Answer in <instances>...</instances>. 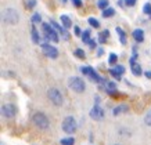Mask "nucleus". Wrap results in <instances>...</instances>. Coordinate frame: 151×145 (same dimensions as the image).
Returning a JSON list of instances; mask_svg holds the SVG:
<instances>
[{"mask_svg":"<svg viewBox=\"0 0 151 145\" xmlns=\"http://www.w3.org/2000/svg\"><path fill=\"white\" fill-rule=\"evenodd\" d=\"M89 116H90L93 120L100 122V120H103V119H104L105 112H104V109L101 108L100 105H96V104H94V106L90 109V114H89Z\"/></svg>","mask_w":151,"mask_h":145,"instance_id":"obj_10","label":"nucleus"},{"mask_svg":"<svg viewBox=\"0 0 151 145\" xmlns=\"http://www.w3.org/2000/svg\"><path fill=\"white\" fill-rule=\"evenodd\" d=\"M97 7L101 10H105L110 7V1L108 0H97Z\"/></svg>","mask_w":151,"mask_h":145,"instance_id":"obj_20","label":"nucleus"},{"mask_svg":"<svg viewBox=\"0 0 151 145\" xmlns=\"http://www.w3.org/2000/svg\"><path fill=\"white\" fill-rule=\"evenodd\" d=\"M110 37V31L108 29H105V31H103V32H100L99 33V43H101V44H104V43H107V39Z\"/></svg>","mask_w":151,"mask_h":145,"instance_id":"obj_17","label":"nucleus"},{"mask_svg":"<svg viewBox=\"0 0 151 145\" xmlns=\"http://www.w3.org/2000/svg\"><path fill=\"white\" fill-rule=\"evenodd\" d=\"M97 50H99L97 51V57H101V55L104 54V49H101L100 47V49H97Z\"/></svg>","mask_w":151,"mask_h":145,"instance_id":"obj_35","label":"nucleus"},{"mask_svg":"<svg viewBox=\"0 0 151 145\" xmlns=\"http://www.w3.org/2000/svg\"><path fill=\"white\" fill-rule=\"evenodd\" d=\"M31 39L35 44H39L40 43V36L37 33V29L35 28V24H32V28H31Z\"/></svg>","mask_w":151,"mask_h":145,"instance_id":"obj_14","label":"nucleus"},{"mask_svg":"<svg viewBox=\"0 0 151 145\" xmlns=\"http://www.w3.org/2000/svg\"><path fill=\"white\" fill-rule=\"evenodd\" d=\"M108 73H110V75H111L112 77H114L115 80H118V82H121V79H122V75H119V73L115 72L114 68H110V69H108Z\"/></svg>","mask_w":151,"mask_h":145,"instance_id":"obj_22","label":"nucleus"},{"mask_svg":"<svg viewBox=\"0 0 151 145\" xmlns=\"http://www.w3.org/2000/svg\"><path fill=\"white\" fill-rule=\"evenodd\" d=\"M40 47H42V51L45 53V55L49 57V58L55 59L58 57V50H57V47H53V46L49 44V43H42Z\"/></svg>","mask_w":151,"mask_h":145,"instance_id":"obj_9","label":"nucleus"},{"mask_svg":"<svg viewBox=\"0 0 151 145\" xmlns=\"http://www.w3.org/2000/svg\"><path fill=\"white\" fill-rule=\"evenodd\" d=\"M18 112V109L14 104H4L1 106V115L6 119H13Z\"/></svg>","mask_w":151,"mask_h":145,"instance_id":"obj_8","label":"nucleus"},{"mask_svg":"<svg viewBox=\"0 0 151 145\" xmlns=\"http://www.w3.org/2000/svg\"><path fill=\"white\" fill-rule=\"evenodd\" d=\"M73 33H75L76 36H82V32H81L79 26H76V25H75V28H73Z\"/></svg>","mask_w":151,"mask_h":145,"instance_id":"obj_33","label":"nucleus"},{"mask_svg":"<svg viewBox=\"0 0 151 145\" xmlns=\"http://www.w3.org/2000/svg\"><path fill=\"white\" fill-rule=\"evenodd\" d=\"M60 144L61 145H73L75 144V138H72V137H65V138H63V140L60 141Z\"/></svg>","mask_w":151,"mask_h":145,"instance_id":"obj_21","label":"nucleus"},{"mask_svg":"<svg viewBox=\"0 0 151 145\" xmlns=\"http://www.w3.org/2000/svg\"><path fill=\"white\" fill-rule=\"evenodd\" d=\"M71 1H72V4L75 6V7H78V9H81V7L83 6V1H82V0H71Z\"/></svg>","mask_w":151,"mask_h":145,"instance_id":"obj_32","label":"nucleus"},{"mask_svg":"<svg viewBox=\"0 0 151 145\" xmlns=\"http://www.w3.org/2000/svg\"><path fill=\"white\" fill-rule=\"evenodd\" d=\"M76 127H78V123L75 120L73 116H67V118L63 120L61 123V129L63 131L67 133V134H72V133L76 131Z\"/></svg>","mask_w":151,"mask_h":145,"instance_id":"obj_7","label":"nucleus"},{"mask_svg":"<svg viewBox=\"0 0 151 145\" xmlns=\"http://www.w3.org/2000/svg\"><path fill=\"white\" fill-rule=\"evenodd\" d=\"M132 36L137 43H142V41H144V31L143 29H134Z\"/></svg>","mask_w":151,"mask_h":145,"instance_id":"obj_12","label":"nucleus"},{"mask_svg":"<svg viewBox=\"0 0 151 145\" xmlns=\"http://www.w3.org/2000/svg\"><path fill=\"white\" fill-rule=\"evenodd\" d=\"M136 58H137V57H132L130 61H129V64H130V71H132V73L134 76H142V73H143L142 65L136 62Z\"/></svg>","mask_w":151,"mask_h":145,"instance_id":"obj_11","label":"nucleus"},{"mask_svg":"<svg viewBox=\"0 0 151 145\" xmlns=\"http://www.w3.org/2000/svg\"><path fill=\"white\" fill-rule=\"evenodd\" d=\"M61 1H63V3H67V1H68V0H61Z\"/></svg>","mask_w":151,"mask_h":145,"instance_id":"obj_39","label":"nucleus"},{"mask_svg":"<svg viewBox=\"0 0 151 145\" xmlns=\"http://www.w3.org/2000/svg\"><path fill=\"white\" fill-rule=\"evenodd\" d=\"M136 1H137V0H125V6H128V7H134V6H136Z\"/></svg>","mask_w":151,"mask_h":145,"instance_id":"obj_31","label":"nucleus"},{"mask_svg":"<svg viewBox=\"0 0 151 145\" xmlns=\"http://www.w3.org/2000/svg\"><path fill=\"white\" fill-rule=\"evenodd\" d=\"M112 145H119V144H112Z\"/></svg>","mask_w":151,"mask_h":145,"instance_id":"obj_40","label":"nucleus"},{"mask_svg":"<svg viewBox=\"0 0 151 145\" xmlns=\"http://www.w3.org/2000/svg\"><path fill=\"white\" fill-rule=\"evenodd\" d=\"M129 111V106L126 104H121L118 105V106H115L114 111H112V114H114V116H118V115L121 114H125V112H128Z\"/></svg>","mask_w":151,"mask_h":145,"instance_id":"obj_13","label":"nucleus"},{"mask_svg":"<svg viewBox=\"0 0 151 145\" xmlns=\"http://www.w3.org/2000/svg\"><path fill=\"white\" fill-rule=\"evenodd\" d=\"M100 97H99V95H96V97H94V104H96V105H99V104H100Z\"/></svg>","mask_w":151,"mask_h":145,"instance_id":"obj_38","label":"nucleus"},{"mask_svg":"<svg viewBox=\"0 0 151 145\" xmlns=\"http://www.w3.org/2000/svg\"><path fill=\"white\" fill-rule=\"evenodd\" d=\"M60 19H61V25H63L65 29H69V28L72 26V21H71V18H69L68 15L63 14V15L60 17Z\"/></svg>","mask_w":151,"mask_h":145,"instance_id":"obj_16","label":"nucleus"},{"mask_svg":"<svg viewBox=\"0 0 151 145\" xmlns=\"http://www.w3.org/2000/svg\"><path fill=\"white\" fill-rule=\"evenodd\" d=\"M116 61H118V55L114 54V53H111L110 57H108V64H110V65H115Z\"/></svg>","mask_w":151,"mask_h":145,"instance_id":"obj_25","label":"nucleus"},{"mask_svg":"<svg viewBox=\"0 0 151 145\" xmlns=\"http://www.w3.org/2000/svg\"><path fill=\"white\" fill-rule=\"evenodd\" d=\"M116 4L119 6V7H125V0H118V1H116Z\"/></svg>","mask_w":151,"mask_h":145,"instance_id":"obj_36","label":"nucleus"},{"mask_svg":"<svg viewBox=\"0 0 151 145\" xmlns=\"http://www.w3.org/2000/svg\"><path fill=\"white\" fill-rule=\"evenodd\" d=\"M114 71L116 73H119V75H124V73H125V66H124V65H115Z\"/></svg>","mask_w":151,"mask_h":145,"instance_id":"obj_28","label":"nucleus"},{"mask_svg":"<svg viewBox=\"0 0 151 145\" xmlns=\"http://www.w3.org/2000/svg\"><path fill=\"white\" fill-rule=\"evenodd\" d=\"M144 76H146L147 79H151V71H146V72H144Z\"/></svg>","mask_w":151,"mask_h":145,"instance_id":"obj_37","label":"nucleus"},{"mask_svg":"<svg viewBox=\"0 0 151 145\" xmlns=\"http://www.w3.org/2000/svg\"><path fill=\"white\" fill-rule=\"evenodd\" d=\"M36 6V0H27V9L31 10Z\"/></svg>","mask_w":151,"mask_h":145,"instance_id":"obj_30","label":"nucleus"},{"mask_svg":"<svg viewBox=\"0 0 151 145\" xmlns=\"http://www.w3.org/2000/svg\"><path fill=\"white\" fill-rule=\"evenodd\" d=\"M81 72L85 75V76H87L92 82L97 83V84H101V83H107V80H105L104 77H101L99 73L94 71V69L92 68V66H82L81 68Z\"/></svg>","mask_w":151,"mask_h":145,"instance_id":"obj_4","label":"nucleus"},{"mask_svg":"<svg viewBox=\"0 0 151 145\" xmlns=\"http://www.w3.org/2000/svg\"><path fill=\"white\" fill-rule=\"evenodd\" d=\"M87 46H89V47H90V49H96V41H94V40H93V39H92V40H90V41H89V43H87Z\"/></svg>","mask_w":151,"mask_h":145,"instance_id":"obj_34","label":"nucleus"},{"mask_svg":"<svg viewBox=\"0 0 151 145\" xmlns=\"http://www.w3.org/2000/svg\"><path fill=\"white\" fill-rule=\"evenodd\" d=\"M47 98H49L50 102H53V105H55V106H61L63 102H64V97L61 94V91H60L58 89H55V87L49 89V91H47Z\"/></svg>","mask_w":151,"mask_h":145,"instance_id":"obj_5","label":"nucleus"},{"mask_svg":"<svg viewBox=\"0 0 151 145\" xmlns=\"http://www.w3.org/2000/svg\"><path fill=\"white\" fill-rule=\"evenodd\" d=\"M73 55L75 57H78V58L83 59L85 57H86V54H85V51L82 50V49H76V50H73Z\"/></svg>","mask_w":151,"mask_h":145,"instance_id":"obj_24","label":"nucleus"},{"mask_svg":"<svg viewBox=\"0 0 151 145\" xmlns=\"http://www.w3.org/2000/svg\"><path fill=\"white\" fill-rule=\"evenodd\" d=\"M115 15V10L112 7H108V9L103 10V17L104 18H111V17H114Z\"/></svg>","mask_w":151,"mask_h":145,"instance_id":"obj_18","label":"nucleus"},{"mask_svg":"<svg viewBox=\"0 0 151 145\" xmlns=\"http://www.w3.org/2000/svg\"><path fill=\"white\" fill-rule=\"evenodd\" d=\"M42 33H43V37H45L46 41H54V43H58L60 41L58 32L51 26V24L42 22Z\"/></svg>","mask_w":151,"mask_h":145,"instance_id":"obj_1","label":"nucleus"},{"mask_svg":"<svg viewBox=\"0 0 151 145\" xmlns=\"http://www.w3.org/2000/svg\"><path fill=\"white\" fill-rule=\"evenodd\" d=\"M144 123H146L147 126L151 127V109L146 114V116H144Z\"/></svg>","mask_w":151,"mask_h":145,"instance_id":"obj_29","label":"nucleus"},{"mask_svg":"<svg viewBox=\"0 0 151 145\" xmlns=\"http://www.w3.org/2000/svg\"><path fill=\"white\" fill-rule=\"evenodd\" d=\"M3 21L9 25H17L19 21V14L17 10L14 9H7L3 13Z\"/></svg>","mask_w":151,"mask_h":145,"instance_id":"obj_6","label":"nucleus"},{"mask_svg":"<svg viewBox=\"0 0 151 145\" xmlns=\"http://www.w3.org/2000/svg\"><path fill=\"white\" fill-rule=\"evenodd\" d=\"M68 87L71 89L72 91H75V93H83V91L86 90V83H85V80H83L82 77L79 76H71L68 79Z\"/></svg>","mask_w":151,"mask_h":145,"instance_id":"obj_2","label":"nucleus"},{"mask_svg":"<svg viewBox=\"0 0 151 145\" xmlns=\"http://www.w3.org/2000/svg\"><path fill=\"white\" fill-rule=\"evenodd\" d=\"M87 22H89V25L93 26V28H100V22H99L96 18H89L87 19Z\"/></svg>","mask_w":151,"mask_h":145,"instance_id":"obj_27","label":"nucleus"},{"mask_svg":"<svg viewBox=\"0 0 151 145\" xmlns=\"http://www.w3.org/2000/svg\"><path fill=\"white\" fill-rule=\"evenodd\" d=\"M82 41L85 43V44H87L89 41L92 40V37H90V29H86L85 32H82Z\"/></svg>","mask_w":151,"mask_h":145,"instance_id":"obj_19","label":"nucleus"},{"mask_svg":"<svg viewBox=\"0 0 151 145\" xmlns=\"http://www.w3.org/2000/svg\"><path fill=\"white\" fill-rule=\"evenodd\" d=\"M31 21H32V24H42V17L39 13H35L31 17Z\"/></svg>","mask_w":151,"mask_h":145,"instance_id":"obj_23","label":"nucleus"},{"mask_svg":"<svg viewBox=\"0 0 151 145\" xmlns=\"http://www.w3.org/2000/svg\"><path fill=\"white\" fill-rule=\"evenodd\" d=\"M32 122H33V124H35L37 129H40V130H47V129L50 127V120H49V118H47L43 112L33 114Z\"/></svg>","mask_w":151,"mask_h":145,"instance_id":"obj_3","label":"nucleus"},{"mask_svg":"<svg viewBox=\"0 0 151 145\" xmlns=\"http://www.w3.org/2000/svg\"><path fill=\"white\" fill-rule=\"evenodd\" d=\"M143 13L147 14L148 18L151 19V4L150 3H146V4H144V7H143Z\"/></svg>","mask_w":151,"mask_h":145,"instance_id":"obj_26","label":"nucleus"},{"mask_svg":"<svg viewBox=\"0 0 151 145\" xmlns=\"http://www.w3.org/2000/svg\"><path fill=\"white\" fill-rule=\"evenodd\" d=\"M115 32H116V35H118L119 40H121V44H126V33H125V31L122 29V28L116 26L115 28Z\"/></svg>","mask_w":151,"mask_h":145,"instance_id":"obj_15","label":"nucleus"}]
</instances>
